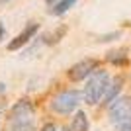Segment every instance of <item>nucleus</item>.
Returning <instances> with one entry per match:
<instances>
[{"label":"nucleus","mask_w":131,"mask_h":131,"mask_svg":"<svg viewBox=\"0 0 131 131\" xmlns=\"http://www.w3.org/2000/svg\"><path fill=\"white\" fill-rule=\"evenodd\" d=\"M110 82H112V78H110V74L106 71H94L88 77V82H86V86H84V94H82L84 102L90 104V106L98 104L100 100L104 98Z\"/></svg>","instance_id":"obj_1"},{"label":"nucleus","mask_w":131,"mask_h":131,"mask_svg":"<svg viewBox=\"0 0 131 131\" xmlns=\"http://www.w3.org/2000/svg\"><path fill=\"white\" fill-rule=\"evenodd\" d=\"M110 121L115 125L131 123V96H119L110 104Z\"/></svg>","instance_id":"obj_2"},{"label":"nucleus","mask_w":131,"mask_h":131,"mask_svg":"<svg viewBox=\"0 0 131 131\" xmlns=\"http://www.w3.org/2000/svg\"><path fill=\"white\" fill-rule=\"evenodd\" d=\"M82 102V94L78 90H65V92L57 94L51 102V110L57 114H71Z\"/></svg>","instance_id":"obj_3"},{"label":"nucleus","mask_w":131,"mask_h":131,"mask_svg":"<svg viewBox=\"0 0 131 131\" xmlns=\"http://www.w3.org/2000/svg\"><path fill=\"white\" fill-rule=\"evenodd\" d=\"M94 71H98V61L96 59H84L80 63L71 67V71H69V78L72 82H78V80H84L92 74Z\"/></svg>","instance_id":"obj_4"},{"label":"nucleus","mask_w":131,"mask_h":131,"mask_svg":"<svg viewBox=\"0 0 131 131\" xmlns=\"http://www.w3.org/2000/svg\"><path fill=\"white\" fill-rule=\"evenodd\" d=\"M33 106L29 100H20L10 110V121H33Z\"/></svg>","instance_id":"obj_5"},{"label":"nucleus","mask_w":131,"mask_h":131,"mask_svg":"<svg viewBox=\"0 0 131 131\" xmlns=\"http://www.w3.org/2000/svg\"><path fill=\"white\" fill-rule=\"evenodd\" d=\"M37 31H39V26H37V24H29V26H26V29H24L20 35H16V37L8 43V51H18L20 47H24L26 43H29Z\"/></svg>","instance_id":"obj_6"},{"label":"nucleus","mask_w":131,"mask_h":131,"mask_svg":"<svg viewBox=\"0 0 131 131\" xmlns=\"http://www.w3.org/2000/svg\"><path fill=\"white\" fill-rule=\"evenodd\" d=\"M71 131H88V117L84 112H77L71 123Z\"/></svg>","instance_id":"obj_7"},{"label":"nucleus","mask_w":131,"mask_h":131,"mask_svg":"<svg viewBox=\"0 0 131 131\" xmlns=\"http://www.w3.org/2000/svg\"><path fill=\"white\" fill-rule=\"evenodd\" d=\"M121 84H123V80H121L119 77H117V78H114V80L110 82L108 90H106V94H104V100H106V102H114V100H115V96H117V92L121 90Z\"/></svg>","instance_id":"obj_8"},{"label":"nucleus","mask_w":131,"mask_h":131,"mask_svg":"<svg viewBox=\"0 0 131 131\" xmlns=\"http://www.w3.org/2000/svg\"><path fill=\"white\" fill-rule=\"evenodd\" d=\"M74 2H77V0H61V2L53 4L51 14H53V16H63V14H65L69 8H72V6H74Z\"/></svg>","instance_id":"obj_9"},{"label":"nucleus","mask_w":131,"mask_h":131,"mask_svg":"<svg viewBox=\"0 0 131 131\" xmlns=\"http://www.w3.org/2000/svg\"><path fill=\"white\" fill-rule=\"evenodd\" d=\"M8 131H35V123L33 121H10Z\"/></svg>","instance_id":"obj_10"},{"label":"nucleus","mask_w":131,"mask_h":131,"mask_svg":"<svg viewBox=\"0 0 131 131\" xmlns=\"http://www.w3.org/2000/svg\"><path fill=\"white\" fill-rule=\"evenodd\" d=\"M41 131H57V125H55V123H45V125L41 127Z\"/></svg>","instance_id":"obj_11"},{"label":"nucleus","mask_w":131,"mask_h":131,"mask_svg":"<svg viewBox=\"0 0 131 131\" xmlns=\"http://www.w3.org/2000/svg\"><path fill=\"white\" fill-rule=\"evenodd\" d=\"M119 131H131V123H125V125H119Z\"/></svg>","instance_id":"obj_12"},{"label":"nucleus","mask_w":131,"mask_h":131,"mask_svg":"<svg viewBox=\"0 0 131 131\" xmlns=\"http://www.w3.org/2000/svg\"><path fill=\"white\" fill-rule=\"evenodd\" d=\"M4 37V26H2V22H0V39Z\"/></svg>","instance_id":"obj_13"},{"label":"nucleus","mask_w":131,"mask_h":131,"mask_svg":"<svg viewBox=\"0 0 131 131\" xmlns=\"http://www.w3.org/2000/svg\"><path fill=\"white\" fill-rule=\"evenodd\" d=\"M6 2H10V0H0V4H6Z\"/></svg>","instance_id":"obj_14"},{"label":"nucleus","mask_w":131,"mask_h":131,"mask_svg":"<svg viewBox=\"0 0 131 131\" xmlns=\"http://www.w3.org/2000/svg\"><path fill=\"white\" fill-rule=\"evenodd\" d=\"M45 2H47V4H53V2H55V0H45Z\"/></svg>","instance_id":"obj_15"}]
</instances>
